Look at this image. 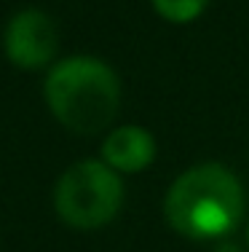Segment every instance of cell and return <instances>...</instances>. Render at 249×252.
<instances>
[{
  "instance_id": "obj_1",
  "label": "cell",
  "mask_w": 249,
  "mask_h": 252,
  "mask_svg": "<svg viewBox=\"0 0 249 252\" xmlns=\"http://www.w3.org/2000/svg\"><path fill=\"white\" fill-rule=\"evenodd\" d=\"M164 215L180 236L195 242H220L244 218V188L222 164H198L169 185Z\"/></svg>"
},
{
  "instance_id": "obj_2",
  "label": "cell",
  "mask_w": 249,
  "mask_h": 252,
  "mask_svg": "<svg viewBox=\"0 0 249 252\" xmlns=\"http://www.w3.org/2000/svg\"><path fill=\"white\" fill-rule=\"evenodd\" d=\"M51 116L73 134H99L121 110V81L99 57H67L51 64L43 83Z\"/></svg>"
},
{
  "instance_id": "obj_3",
  "label": "cell",
  "mask_w": 249,
  "mask_h": 252,
  "mask_svg": "<svg viewBox=\"0 0 249 252\" xmlns=\"http://www.w3.org/2000/svg\"><path fill=\"white\" fill-rule=\"evenodd\" d=\"M123 204V175L102 158H83L62 172L54 185V209L64 225L94 231L108 225Z\"/></svg>"
},
{
  "instance_id": "obj_4",
  "label": "cell",
  "mask_w": 249,
  "mask_h": 252,
  "mask_svg": "<svg viewBox=\"0 0 249 252\" xmlns=\"http://www.w3.org/2000/svg\"><path fill=\"white\" fill-rule=\"evenodd\" d=\"M3 51L19 70H46L54 64L59 51L56 25L46 11L25 8L14 14L3 32Z\"/></svg>"
},
{
  "instance_id": "obj_5",
  "label": "cell",
  "mask_w": 249,
  "mask_h": 252,
  "mask_svg": "<svg viewBox=\"0 0 249 252\" xmlns=\"http://www.w3.org/2000/svg\"><path fill=\"white\" fill-rule=\"evenodd\" d=\"M99 158L110 169H115L118 175H137V172L147 169L156 158V140L142 126L134 124L115 126L105 134Z\"/></svg>"
},
{
  "instance_id": "obj_6",
  "label": "cell",
  "mask_w": 249,
  "mask_h": 252,
  "mask_svg": "<svg viewBox=\"0 0 249 252\" xmlns=\"http://www.w3.org/2000/svg\"><path fill=\"white\" fill-rule=\"evenodd\" d=\"M156 14L169 25H191L206 11L209 0H150Z\"/></svg>"
},
{
  "instance_id": "obj_7",
  "label": "cell",
  "mask_w": 249,
  "mask_h": 252,
  "mask_svg": "<svg viewBox=\"0 0 249 252\" xmlns=\"http://www.w3.org/2000/svg\"><path fill=\"white\" fill-rule=\"evenodd\" d=\"M215 252H244V250H241L236 242H230V239H220L217 247H215Z\"/></svg>"
}]
</instances>
